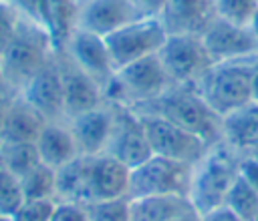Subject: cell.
Here are the masks:
<instances>
[{
  "mask_svg": "<svg viewBox=\"0 0 258 221\" xmlns=\"http://www.w3.org/2000/svg\"><path fill=\"white\" fill-rule=\"evenodd\" d=\"M135 111L161 115L181 129L198 135L210 147L222 139V117L210 108L194 84H173L165 94L135 106Z\"/></svg>",
  "mask_w": 258,
  "mask_h": 221,
  "instance_id": "6da1fadb",
  "label": "cell"
},
{
  "mask_svg": "<svg viewBox=\"0 0 258 221\" xmlns=\"http://www.w3.org/2000/svg\"><path fill=\"white\" fill-rule=\"evenodd\" d=\"M52 46L54 42L46 28L22 16L12 42L2 52V80L14 90H22L32 76L52 60Z\"/></svg>",
  "mask_w": 258,
  "mask_h": 221,
  "instance_id": "7a4b0ae2",
  "label": "cell"
},
{
  "mask_svg": "<svg viewBox=\"0 0 258 221\" xmlns=\"http://www.w3.org/2000/svg\"><path fill=\"white\" fill-rule=\"evenodd\" d=\"M258 56L214 64L194 86L218 117L252 102V76Z\"/></svg>",
  "mask_w": 258,
  "mask_h": 221,
  "instance_id": "3957f363",
  "label": "cell"
},
{
  "mask_svg": "<svg viewBox=\"0 0 258 221\" xmlns=\"http://www.w3.org/2000/svg\"><path fill=\"white\" fill-rule=\"evenodd\" d=\"M240 159L234 157V149L210 147L204 159L194 165V177L189 187V201L200 217L224 207L226 195L238 177Z\"/></svg>",
  "mask_w": 258,
  "mask_h": 221,
  "instance_id": "277c9868",
  "label": "cell"
},
{
  "mask_svg": "<svg viewBox=\"0 0 258 221\" xmlns=\"http://www.w3.org/2000/svg\"><path fill=\"white\" fill-rule=\"evenodd\" d=\"M173 86L159 54L139 58L119 68L107 82L105 94L119 102H133L135 106L151 102Z\"/></svg>",
  "mask_w": 258,
  "mask_h": 221,
  "instance_id": "5b68a950",
  "label": "cell"
},
{
  "mask_svg": "<svg viewBox=\"0 0 258 221\" xmlns=\"http://www.w3.org/2000/svg\"><path fill=\"white\" fill-rule=\"evenodd\" d=\"M169 32L159 16H139L105 36L115 72L139 58L157 54Z\"/></svg>",
  "mask_w": 258,
  "mask_h": 221,
  "instance_id": "8992f818",
  "label": "cell"
},
{
  "mask_svg": "<svg viewBox=\"0 0 258 221\" xmlns=\"http://www.w3.org/2000/svg\"><path fill=\"white\" fill-rule=\"evenodd\" d=\"M194 165L151 155L147 161L131 169L129 199L151 195H189Z\"/></svg>",
  "mask_w": 258,
  "mask_h": 221,
  "instance_id": "52a82bcc",
  "label": "cell"
},
{
  "mask_svg": "<svg viewBox=\"0 0 258 221\" xmlns=\"http://www.w3.org/2000/svg\"><path fill=\"white\" fill-rule=\"evenodd\" d=\"M137 115L141 117L153 155L181 161L187 165H198L204 159V155L210 151V145L206 141L181 129L179 125L167 121L165 117L155 113H141V111H137Z\"/></svg>",
  "mask_w": 258,
  "mask_h": 221,
  "instance_id": "ba28073f",
  "label": "cell"
},
{
  "mask_svg": "<svg viewBox=\"0 0 258 221\" xmlns=\"http://www.w3.org/2000/svg\"><path fill=\"white\" fill-rule=\"evenodd\" d=\"M157 54L173 84H196L214 66L200 34H169Z\"/></svg>",
  "mask_w": 258,
  "mask_h": 221,
  "instance_id": "9c48e42d",
  "label": "cell"
},
{
  "mask_svg": "<svg viewBox=\"0 0 258 221\" xmlns=\"http://www.w3.org/2000/svg\"><path fill=\"white\" fill-rule=\"evenodd\" d=\"M105 153L119 159L129 169L141 165L153 155L145 127L137 113L119 111L113 115V131Z\"/></svg>",
  "mask_w": 258,
  "mask_h": 221,
  "instance_id": "30bf717a",
  "label": "cell"
},
{
  "mask_svg": "<svg viewBox=\"0 0 258 221\" xmlns=\"http://www.w3.org/2000/svg\"><path fill=\"white\" fill-rule=\"evenodd\" d=\"M202 40L214 64L258 56V40L250 26H240L220 16L208 26V30L202 34Z\"/></svg>",
  "mask_w": 258,
  "mask_h": 221,
  "instance_id": "8fae6325",
  "label": "cell"
},
{
  "mask_svg": "<svg viewBox=\"0 0 258 221\" xmlns=\"http://www.w3.org/2000/svg\"><path fill=\"white\" fill-rule=\"evenodd\" d=\"M131 169L109 153L89 155L87 203L129 197Z\"/></svg>",
  "mask_w": 258,
  "mask_h": 221,
  "instance_id": "7c38bea8",
  "label": "cell"
},
{
  "mask_svg": "<svg viewBox=\"0 0 258 221\" xmlns=\"http://www.w3.org/2000/svg\"><path fill=\"white\" fill-rule=\"evenodd\" d=\"M139 16L143 14L133 0H85L79 6L77 28L109 36Z\"/></svg>",
  "mask_w": 258,
  "mask_h": 221,
  "instance_id": "4fadbf2b",
  "label": "cell"
},
{
  "mask_svg": "<svg viewBox=\"0 0 258 221\" xmlns=\"http://www.w3.org/2000/svg\"><path fill=\"white\" fill-rule=\"evenodd\" d=\"M69 48L71 60L83 68L87 74H91L99 82H107L115 74V66L105 42V36H99L95 32L75 28L64 44Z\"/></svg>",
  "mask_w": 258,
  "mask_h": 221,
  "instance_id": "5bb4252c",
  "label": "cell"
},
{
  "mask_svg": "<svg viewBox=\"0 0 258 221\" xmlns=\"http://www.w3.org/2000/svg\"><path fill=\"white\" fill-rule=\"evenodd\" d=\"M20 92L46 119L64 113V84L60 64L56 60H48Z\"/></svg>",
  "mask_w": 258,
  "mask_h": 221,
  "instance_id": "9a60e30c",
  "label": "cell"
},
{
  "mask_svg": "<svg viewBox=\"0 0 258 221\" xmlns=\"http://www.w3.org/2000/svg\"><path fill=\"white\" fill-rule=\"evenodd\" d=\"M169 34H204L218 18L214 0H167L159 16Z\"/></svg>",
  "mask_w": 258,
  "mask_h": 221,
  "instance_id": "2e32d148",
  "label": "cell"
},
{
  "mask_svg": "<svg viewBox=\"0 0 258 221\" xmlns=\"http://www.w3.org/2000/svg\"><path fill=\"white\" fill-rule=\"evenodd\" d=\"M62 84H64V113L73 119L87 111H93L101 104V82L79 68L73 60L60 64Z\"/></svg>",
  "mask_w": 258,
  "mask_h": 221,
  "instance_id": "e0dca14e",
  "label": "cell"
},
{
  "mask_svg": "<svg viewBox=\"0 0 258 221\" xmlns=\"http://www.w3.org/2000/svg\"><path fill=\"white\" fill-rule=\"evenodd\" d=\"M46 117L38 113L22 94L14 96L2 127V147L18 143H36L42 129L46 127Z\"/></svg>",
  "mask_w": 258,
  "mask_h": 221,
  "instance_id": "ac0fdd59",
  "label": "cell"
},
{
  "mask_svg": "<svg viewBox=\"0 0 258 221\" xmlns=\"http://www.w3.org/2000/svg\"><path fill=\"white\" fill-rule=\"evenodd\" d=\"M81 155H101L107 151L111 131H113V113L103 111L101 106L73 117L71 127Z\"/></svg>",
  "mask_w": 258,
  "mask_h": 221,
  "instance_id": "d6986e66",
  "label": "cell"
},
{
  "mask_svg": "<svg viewBox=\"0 0 258 221\" xmlns=\"http://www.w3.org/2000/svg\"><path fill=\"white\" fill-rule=\"evenodd\" d=\"M131 221H179L198 215L185 195H151L129 199Z\"/></svg>",
  "mask_w": 258,
  "mask_h": 221,
  "instance_id": "ffe728a7",
  "label": "cell"
},
{
  "mask_svg": "<svg viewBox=\"0 0 258 221\" xmlns=\"http://www.w3.org/2000/svg\"><path fill=\"white\" fill-rule=\"evenodd\" d=\"M222 139L234 151H250L258 145V102H248L222 117Z\"/></svg>",
  "mask_w": 258,
  "mask_h": 221,
  "instance_id": "44dd1931",
  "label": "cell"
},
{
  "mask_svg": "<svg viewBox=\"0 0 258 221\" xmlns=\"http://www.w3.org/2000/svg\"><path fill=\"white\" fill-rule=\"evenodd\" d=\"M36 149H38L40 163L52 167L54 171L81 155L73 131L58 125H50V123H46L40 137L36 139Z\"/></svg>",
  "mask_w": 258,
  "mask_h": 221,
  "instance_id": "7402d4cb",
  "label": "cell"
},
{
  "mask_svg": "<svg viewBox=\"0 0 258 221\" xmlns=\"http://www.w3.org/2000/svg\"><path fill=\"white\" fill-rule=\"evenodd\" d=\"M87 177L89 155H79L56 169V195L62 201H77L87 205Z\"/></svg>",
  "mask_w": 258,
  "mask_h": 221,
  "instance_id": "603a6c76",
  "label": "cell"
},
{
  "mask_svg": "<svg viewBox=\"0 0 258 221\" xmlns=\"http://www.w3.org/2000/svg\"><path fill=\"white\" fill-rule=\"evenodd\" d=\"M20 185L26 201L52 199L56 197V171L44 163H38L20 177Z\"/></svg>",
  "mask_w": 258,
  "mask_h": 221,
  "instance_id": "cb8c5ba5",
  "label": "cell"
},
{
  "mask_svg": "<svg viewBox=\"0 0 258 221\" xmlns=\"http://www.w3.org/2000/svg\"><path fill=\"white\" fill-rule=\"evenodd\" d=\"M40 163L36 143H18V145H4L0 149V165L6 167L16 177L26 175L32 167Z\"/></svg>",
  "mask_w": 258,
  "mask_h": 221,
  "instance_id": "d4e9b609",
  "label": "cell"
},
{
  "mask_svg": "<svg viewBox=\"0 0 258 221\" xmlns=\"http://www.w3.org/2000/svg\"><path fill=\"white\" fill-rule=\"evenodd\" d=\"M224 207L230 209L232 213H236L240 219L244 221H252L254 215L258 213V191L252 189L240 175L236 177L234 185L230 187Z\"/></svg>",
  "mask_w": 258,
  "mask_h": 221,
  "instance_id": "484cf974",
  "label": "cell"
},
{
  "mask_svg": "<svg viewBox=\"0 0 258 221\" xmlns=\"http://www.w3.org/2000/svg\"><path fill=\"white\" fill-rule=\"evenodd\" d=\"M24 193L20 185V177L10 173L0 165V215L14 217V213L24 205Z\"/></svg>",
  "mask_w": 258,
  "mask_h": 221,
  "instance_id": "4316f807",
  "label": "cell"
},
{
  "mask_svg": "<svg viewBox=\"0 0 258 221\" xmlns=\"http://www.w3.org/2000/svg\"><path fill=\"white\" fill-rule=\"evenodd\" d=\"M89 221H131L129 197L87 203Z\"/></svg>",
  "mask_w": 258,
  "mask_h": 221,
  "instance_id": "83f0119b",
  "label": "cell"
},
{
  "mask_svg": "<svg viewBox=\"0 0 258 221\" xmlns=\"http://www.w3.org/2000/svg\"><path fill=\"white\" fill-rule=\"evenodd\" d=\"M216 14L228 22L248 26L258 12V0H214Z\"/></svg>",
  "mask_w": 258,
  "mask_h": 221,
  "instance_id": "f1b7e54d",
  "label": "cell"
},
{
  "mask_svg": "<svg viewBox=\"0 0 258 221\" xmlns=\"http://www.w3.org/2000/svg\"><path fill=\"white\" fill-rule=\"evenodd\" d=\"M20 20H22V16L18 14V10L10 2L0 0V54L12 42L16 30L20 26Z\"/></svg>",
  "mask_w": 258,
  "mask_h": 221,
  "instance_id": "f546056e",
  "label": "cell"
},
{
  "mask_svg": "<svg viewBox=\"0 0 258 221\" xmlns=\"http://www.w3.org/2000/svg\"><path fill=\"white\" fill-rule=\"evenodd\" d=\"M52 209H54L52 199L24 201V205L14 213L12 221H50Z\"/></svg>",
  "mask_w": 258,
  "mask_h": 221,
  "instance_id": "4dcf8cb0",
  "label": "cell"
},
{
  "mask_svg": "<svg viewBox=\"0 0 258 221\" xmlns=\"http://www.w3.org/2000/svg\"><path fill=\"white\" fill-rule=\"evenodd\" d=\"M50 221H89L87 205L85 203H77V201L54 203Z\"/></svg>",
  "mask_w": 258,
  "mask_h": 221,
  "instance_id": "1f68e13d",
  "label": "cell"
},
{
  "mask_svg": "<svg viewBox=\"0 0 258 221\" xmlns=\"http://www.w3.org/2000/svg\"><path fill=\"white\" fill-rule=\"evenodd\" d=\"M238 175L252 187L258 191V159L246 155L244 159H240L238 163Z\"/></svg>",
  "mask_w": 258,
  "mask_h": 221,
  "instance_id": "d6a6232c",
  "label": "cell"
},
{
  "mask_svg": "<svg viewBox=\"0 0 258 221\" xmlns=\"http://www.w3.org/2000/svg\"><path fill=\"white\" fill-rule=\"evenodd\" d=\"M16 4L18 10L24 12L26 18L42 24V6H44V0H12Z\"/></svg>",
  "mask_w": 258,
  "mask_h": 221,
  "instance_id": "836d02e7",
  "label": "cell"
},
{
  "mask_svg": "<svg viewBox=\"0 0 258 221\" xmlns=\"http://www.w3.org/2000/svg\"><path fill=\"white\" fill-rule=\"evenodd\" d=\"M12 100H14V88H10L4 80H0V149H2V127Z\"/></svg>",
  "mask_w": 258,
  "mask_h": 221,
  "instance_id": "e575fe53",
  "label": "cell"
},
{
  "mask_svg": "<svg viewBox=\"0 0 258 221\" xmlns=\"http://www.w3.org/2000/svg\"><path fill=\"white\" fill-rule=\"evenodd\" d=\"M143 16H161L167 0H133Z\"/></svg>",
  "mask_w": 258,
  "mask_h": 221,
  "instance_id": "d590c367",
  "label": "cell"
},
{
  "mask_svg": "<svg viewBox=\"0 0 258 221\" xmlns=\"http://www.w3.org/2000/svg\"><path fill=\"white\" fill-rule=\"evenodd\" d=\"M202 221H244V219H240V217H238L236 213H232L230 209L220 207V209H216V211L204 215Z\"/></svg>",
  "mask_w": 258,
  "mask_h": 221,
  "instance_id": "8d00e7d4",
  "label": "cell"
},
{
  "mask_svg": "<svg viewBox=\"0 0 258 221\" xmlns=\"http://www.w3.org/2000/svg\"><path fill=\"white\" fill-rule=\"evenodd\" d=\"M252 100L258 102V66H256L254 76H252Z\"/></svg>",
  "mask_w": 258,
  "mask_h": 221,
  "instance_id": "74e56055",
  "label": "cell"
},
{
  "mask_svg": "<svg viewBox=\"0 0 258 221\" xmlns=\"http://www.w3.org/2000/svg\"><path fill=\"white\" fill-rule=\"evenodd\" d=\"M250 26V30H252V34L256 36V40H258V12H256V16L252 18V22L248 24Z\"/></svg>",
  "mask_w": 258,
  "mask_h": 221,
  "instance_id": "f35d334b",
  "label": "cell"
},
{
  "mask_svg": "<svg viewBox=\"0 0 258 221\" xmlns=\"http://www.w3.org/2000/svg\"><path fill=\"white\" fill-rule=\"evenodd\" d=\"M248 155H250V157H254V159H258V145H254V147L248 151Z\"/></svg>",
  "mask_w": 258,
  "mask_h": 221,
  "instance_id": "ab89813d",
  "label": "cell"
},
{
  "mask_svg": "<svg viewBox=\"0 0 258 221\" xmlns=\"http://www.w3.org/2000/svg\"><path fill=\"white\" fill-rule=\"evenodd\" d=\"M198 217H200V215H194V217H185V219H179V221H200Z\"/></svg>",
  "mask_w": 258,
  "mask_h": 221,
  "instance_id": "60d3db41",
  "label": "cell"
},
{
  "mask_svg": "<svg viewBox=\"0 0 258 221\" xmlns=\"http://www.w3.org/2000/svg\"><path fill=\"white\" fill-rule=\"evenodd\" d=\"M0 221H12V217H6V215H0Z\"/></svg>",
  "mask_w": 258,
  "mask_h": 221,
  "instance_id": "b9f144b4",
  "label": "cell"
},
{
  "mask_svg": "<svg viewBox=\"0 0 258 221\" xmlns=\"http://www.w3.org/2000/svg\"><path fill=\"white\" fill-rule=\"evenodd\" d=\"M0 80H2V54H0Z\"/></svg>",
  "mask_w": 258,
  "mask_h": 221,
  "instance_id": "7bdbcfd3",
  "label": "cell"
},
{
  "mask_svg": "<svg viewBox=\"0 0 258 221\" xmlns=\"http://www.w3.org/2000/svg\"><path fill=\"white\" fill-rule=\"evenodd\" d=\"M252 221H258V213H256V215H254V219H252Z\"/></svg>",
  "mask_w": 258,
  "mask_h": 221,
  "instance_id": "ee69618b",
  "label": "cell"
}]
</instances>
